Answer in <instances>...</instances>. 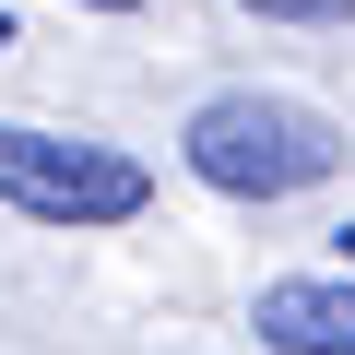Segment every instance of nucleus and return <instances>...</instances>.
I'll use <instances>...</instances> for the list:
<instances>
[{"mask_svg":"<svg viewBox=\"0 0 355 355\" xmlns=\"http://www.w3.org/2000/svg\"><path fill=\"white\" fill-rule=\"evenodd\" d=\"M71 12H142V0H71Z\"/></svg>","mask_w":355,"mask_h":355,"instance_id":"obj_5","label":"nucleus"},{"mask_svg":"<svg viewBox=\"0 0 355 355\" xmlns=\"http://www.w3.org/2000/svg\"><path fill=\"white\" fill-rule=\"evenodd\" d=\"M249 331L272 355H355V272H284V284H261Z\"/></svg>","mask_w":355,"mask_h":355,"instance_id":"obj_3","label":"nucleus"},{"mask_svg":"<svg viewBox=\"0 0 355 355\" xmlns=\"http://www.w3.org/2000/svg\"><path fill=\"white\" fill-rule=\"evenodd\" d=\"M237 12H261V24H355V0H237Z\"/></svg>","mask_w":355,"mask_h":355,"instance_id":"obj_4","label":"nucleus"},{"mask_svg":"<svg viewBox=\"0 0 355 355\" xmlns=\"http://www.w3.org/2000/svg\"><path fill=\"white\" fill-rule=\"evenodd\" d=\"M343 272H355V225H343Z\"/></svg>","mask_w":355,"mask_h":355,"instance_id":"obj_7","label":"nucleus"},{"mask_svg":"<svg viewBox=\"0 0 355 355\" xmlns=\"http://www.w3.org/2000/svg\"><path fill=\"white\" fill-rule=\"evenodd\" d=\"M178 166H190L202 190H225V202H296V190H320V178H343V130H331V107H308V95L225 83V95L190 107Z\"/></svg>","mask_w":355,"mask_h":355,"instance_id":"obj_1","label":"nucleus"},{"mask_svg":"<svg viewBox=\"0 0 355 355\" xmlns=\"http://www.w3.org/2000/svg\"><path fill=\"white\" fill-rule=\"evenodd\" d=\"M0 202L36 214V225H130L154 202V166L95 142V130H36V119H0Z\"/></svg>","mask_w":355,"mask_h":355,"instance_id":"obj_2","label":"nucleus"},{"mask_svg":"<svg viewBox=\"0 0 355 355\" xmlns=\"http://www.w3.org/2000/svg\"><path fill=\"white\" fill-rule=\"evenodd\" d=\"M0 48H12V0H0Z\"/></svg>","mask_w":355,"mask_h":355,"instance_id":"obj_6","label":"nucleus"}]
</instances>
